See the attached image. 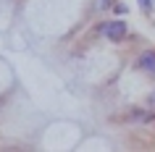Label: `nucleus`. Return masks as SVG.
Wrapping results in <instances>:
<instances>
[{
	"label": "nucleus",
	"instance_id": "obj_1",
	"mask_svg": "<svg viewBox=\"0 0 155 152\" xmlns=\"http://www.w3.org/2000/svg\"><path fill=\"white\" fill-rule=\"evenodd\" d=\"M100 34L108 42H121L126 37V21H105V24L100 26Z\"/></svg>",
	"mask_w": 155,
	"mask_h": 152
},
{
	"label": "nucleus",
	"instance_id": "obj_2",
	"mask_svg": "<svg viewBox=\"0 0 155 152\" xmlns=\"http://www.w3.org/2000/svg\"><path fill=\"white\" fill-rule=\"evenodd\" d=\"M137 68L145 73H153L155 76V50H145V53H139L137 58Z\"/></svg>",
	"mask_w": 155,
	"mask_h": 152
},
{
	"label": "nucleus",
	"instance_id": "obj_3",
	"mask_svg": "<svg viewBox=\"0 0 155 152\" xmlns=\"http://www.w3.org/2000/svg\"><path fill=\"white\" fill-rule=\"evenodd\" d=\"M131 121H153V113H145V110H131Z\"/></svg>",
	"mask_w": 155,
	"mask_h": 152
},
{
	"label": "nucleus",
	"instance_id": "obj_4",
	"mask_svg": "<svg viewBox=\"0 0 155 152\" xmlns=\"http://www.w3.org/2000/svg\"><path fill=\"white\" fill-rule=\"evenodd\" d=\"M116 5V0H95V8L97 11H108V8H113Z\"/></svg>",
	"mask_w": 155,
	"mask_h": 152
},
{
	"label": "nucleus",
	"instance_id": "obj_5",
	"mask_svg": "<svg viewBox=\"0 0 155 152\" xmlns=\"http://www.w3.org/2000/svg\"><path fill=\"white\" fill-rule=\"evenodd\" d=\"M139 5H142L145 13H150V11H153V0H139Z\"/></svg>",
	"mask_w": 155,
	"mask_h": 152
},
{
	"label": "nucleus",
	"instance_id": "obj_6",
	"mask_svg": "<svg viewBox=\"0 0 155 152\" xmlns=\"http://www.w3.org/2000/svg\"><path fill=\"white\" fill-rule=\"evenodd\" d=\"M147 105H150V108H153V110H155V89H153V92H150V97H147Z\"/></svg>",
	"mask_w": 155,
	"mask_h": 152
}]
</instances>
